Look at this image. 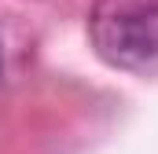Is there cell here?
<instances>
[{
	"label": "cell",
	"mask_w": 158,
	"mask_h": 154,
	"mask_svg": "<svg viewBox=\"0 0 158 154\" xmlns=\"http://www.w3.org/2000/svg\"><path fill=\"white\" fill-rule=\"evenodd\" d=\"M88 33L103 63L132 74L158 70V0H96Z\"/></svg>",
	"instance_id": "1"
},
{
	"label": "cell",
	"mask_w": 158,
	"mask_h": 154,
	"mask_svg": "<svg viewBox=\"0 0 158 154\" xmlns=\"http://www.w3.org/2000/svg\"><path fill=\"white\" fill-rule=\"evenodd\" d=\"M0 66H4V51H0Z\"/></svg>",
	"instance_id": "2"
}]
</instances>
